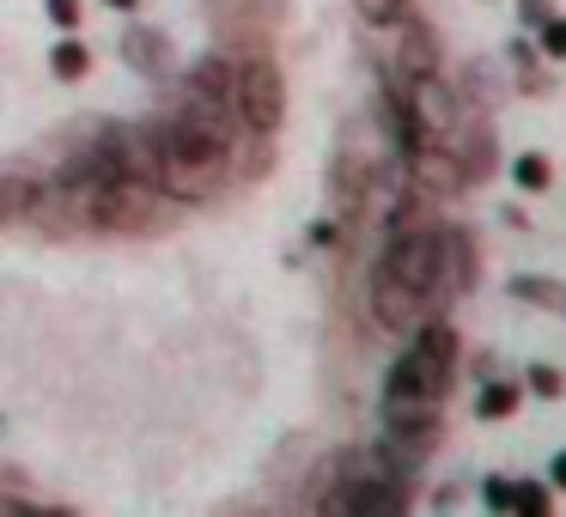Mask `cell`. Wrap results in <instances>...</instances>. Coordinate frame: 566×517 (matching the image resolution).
Instances as JSON below:
<instances>
[{"mask_svg": "<svg viewBox=\"0 0 566 517\" xmlns=\"http://www.w3.org/2000/svg\"><path fill=\"white\" fill-rule=\"evenodd\" d=\"M50 74H55V80H67V86L92 74V50L74 38V31H67L62 43H50Z\"/></svg>", "mask_w": 566, "mask_h": 517, "instance_id": "cell-16", "label": "cell"}, {"mask_svg": "<svg viewBox=\"0 0 566 517\" xmlns=\"http://www.w3.org/2000/svg\"><path fill=\"white\" fill-rule=\"evenodd\" d=\"M542 19H554V0H517V25L536 31Z\"/></svg>", "mask_w": 566, "mask_h": 517, "instance_id": "cell-24", "label": "cell"}, {"mask_svg": "<svg viewBox=\"0 0 566 517\" xmlns=\"http://www.w3.org/2000/svg\"><path fill=\"white\" fill-rule=\"evenodd\" d=\"M311 244H317V250H335V244H342V225H335V220H317V225H311Z\"/></svg>", "mask_w": 566, "mask_h": 517, "instance_id": "cell-26", "label": "cell"}, {"mask_svg": "<svg viewBox=\"0 0 566 517\" xmlns=\"http://www.w3.org/2000/svg\"><path fill=\"white\" fill-rule=\"evenodd\" d=\"M408 92V116H415L420 140H444L457 123H463V110H457V92L444 86L439 74H420V80H402Z\"/></svg>", "mask_w": 566, "mask_h": 517, "instance_id": "cell-5", "label": "cell"}, {"mask_svg": "<svg viewBox=\"0 0 566 517\" xmlns=\"http://www.w3.org/2000/svg\"><path fill=\"white\" fill-rule=\"evenodd\" d=\"M536 50H542V55H554V62L566 55V19H560V13L542 19V25H536Z\"/></svg>", "mask_w": 566, "mask_h": 517, "instance_id": "cell-23", "label": "cell"}, {"mask_svg": "<svg viewBox=\"0 0 566 517\" xmlns=\"http://www.w3.org/2000/svg\"><path fill=\"white\" fill-rule=\"evenodd\" d=\"M517 402H524V383H505V378H481V395H475V414L481 420H512Z\"/></svg>", "mask_w": 566, "mask_h": 517, "instance_id": "cell-14", "label": "cell"}, {"mask_svg": "<svg viewBox=\"0 0 566 517\" xmlns=\"http://www.w3.org/2000/svg\"><path fill=\"white\" fill-rule=\"evenodd\" d=\"M512 67H517V92H530V98H548L554 92V80L536 67V43H530V31L512 38Z\"/></svg>", "mask_w": 566, "mask_h": 517, "instance_id": "cell-15", "label": "cell"}, {"mask_svg": "<svg viewBox=\"0 0 566 517\" xmlns=\"http://www.w3.org/2000/svg\"><path fill=\"white\" fill-rule=\"evenodd\" d=\"M184 92H196V98L208 104H226V110H238V62L220 50L196 55V62L184 67Z\"/></svg>", "mask_w": 566, "mask_h": 517, "instance_id": "cell-7", "label": "cell"}, {"mask_svg": "<svg viewBox=\"0 0 566 517\" xmlns=\"http://www.w3.org/2000/svg\"><path fill=\"white\" fill-rule=\"evenodd\" d=\"M439 250H444V225L432 220V225H415V232H396V238H384V256H378V262H384L390 274H402L408 286H427V293L444 305Z\"/></svg>", "mask_w": 566, "mask_h": 517, "instance_id": "cell-3", "label": "cell"}, {"mask_svg": "<svg viewBox=\"0 0 566 517\" xmlns=\"http://www.w3.org/2000/svg\"><path fill=\"white\" fill-rule=\"evenodd\" d=\"M238 123L256 135H281L286 123V74L274 55H244L238 62Z\"/></svg>", "mask_w": 566, "mask_h": 517, "instance_id": "cell-1", "label": "cell"}, {"mask_svg": "<svg viewBox=\"0 0 566 517\" xmlns=\"http://www.w3.org/2000/svg\"><path fill=\"white\" fill-rule=\"evenodd\" d=\"M512 493H517L512 475H488V481H481V505H488V511H512Z\"/></svg>", "mask_w": 566, "mask_h": 517, "instance_id": "cell-22", "label": "cell"}, {"mask_svg": "<svg viewBox=\"0 0 566 517\" xmlns=\"http://www.w3.org/2000/svg\"><path fill=\"white\" fill-rule=\"evenodd\" d=\"M371 189H378V165H366L354 147H342V159H335V177H329V196H335V208H342V220H354V213L366 208Z\"/></svg>", "mask_w": 566, "mask_h": 517, "instance_id": "cell-10", "label": "cell"}, {"mask_svg": "<svg viewBox=\"0 0 566 517\" xmlns=\"http://www.w3.org/2000/svg\"><path fill=\"white\" fill-rule=\"evenodd\" d=\"M354 13H359V25H371V31H396L415 13V0H354Z\"/></svg>", "mask_w": 566, "mask_h": 517, "instance_id": "cell-18", "label": "cell"}, {"mask_svg": "<svg viewBox=\"0 0 566 517\" xmlns=\"http://www.w3.org/2000/svg\"><path fill=\"white\" fill-rule=\"evenodd\" d=\"M451 378H457V366H444L439 354H427L420 341H408L402 354L390 359V371H384V395H402V402H444V395H451Z\"/></svg>", "mask_w": 566, "mask_h": 517, "instance_id": "cell-4", "label": "cell"}, {"mask_svg": "<svg viewBox=\"0 0 566 517\" xmlns=\"http://www.w3.org/2000/svg\"><path fill=\"white\" fill-rule=\"evenodd\" d=\"M366 310H371V323H378V329H390V335H415V323H420V317H432V310H444V305L427 293V286H408L402 274H390L384 262H371Z\"/></svg>", "mask_w": 566, "mask_h": 517, "instance_id": "cell-2", "label": "cell"}, {"mask_svg": "<svg viewBox=\"0 0 566 517\" xmlns=\"http://www.w3.org/2000/svg\"><path fill=\"white\" fill-rule=\"evenodd\" d=\"M524 390H536L542 402H560V395H566V378H560L554 366H530V371H524Z\"/></svg>", "mask_w": 566, "mask_h": 517, "instance_id": "cell-21", "label": "cell"}, {"mask_svg": "<svg viewBox=\"0 0 566 517\" xmlns=\"http://www.w3.org/2000/svg\"><path fill=\"white\" fill-rule=\"evenodd\" d=\"M402 43H396V55H390V67L402 80H420V74H439V38H432V25L420 13H408L402 25Z\"/></svg>", "mask_w": 566, "mask_h": 517, "instance_id": "cell-9", "label": "cell"}, {"mask_svg": "<svg viewBox=\"0 0 566 517\" xmlns=\"http://www.w3.org/2000/svg\"><path fill=\"white\" fill-rule=\"evenodd\" d=\"M512 511H524V517H548V511H554V493L542 487V481H517Z\"/></svg>", "mask_w": 566, "mask_h": 517, "instance_id": "cell-20", "label": "cell"}, {"mask_svg": "<svg viewBox=\"0 0 566 517\" xmlns=\"http://www.w3.org/2000/svg\"><path fill=\"white\" fill-rule=\"evenodd\" d=\"M31 183H38L31 171H0V225H19V220H25Z\"/></svg>", "mask_w": 566, "mask_h": 517, "instance_id": "cell-17", "label": "cell"}, {"mask_svg": "<svg viewBox=\"0 0 566 517\" xmlns=\"http://www.w3.org/2000/svg\"><path fill=\"white\" fill-rule=\"evenodd\" d=\"M43 7H50V25L55 31H74L80 25V0H43Z\"/></svg>", "mask_w": 566, "mask_h": 517, "instance_id": "cell-25", "label": "cell"}, {"mask_svg": "<svg viewBox=\"0 0 566 517\" xmlns=\"http://www.w3.org/2000/svg\"><path fill=\"white\" fill-rule=\"evenodd\" d=\"M500 220H505V225H512V232H524V225H530V213H524V208H517V201H505V208H500Z\"/></svg>", "mask_w": 566, "mask_h": 517, "instance_id": "cell-27", "label": "cell"}, {"mask_svg": "<svg viewBox=\"0 0 566 517\" xmlns=\"http://www.w3.org/2000/svg\"><path fill=\"white\" fill-rule=\"evenodd\" d=\"M512 298L548 310V317H566V281H554V274H512Z\"/></svg>", "mask_w": 566, "mask_h": 517, "instance_id": "cell-13", "label": "cell"}, {"mask_svg": "<svg viewBox=\"0 0 566 517\" xmlns=\"http://www.w3.org/2000/svg\"><path fill=\"white\" fill-rule=\"evenodd\" d=\"M123 62L135 67V74H147V80H165V74H171V43H165V31L128 25L123 31Z\"/></svg>", "mask_w": 566, "mask_h": 517, "instance_id": "cell-11", "label": "cell"}, {"mask_svg": "<svg viewBox=\"0 0 566 517\" xmlns=\"http://www.w3.org/2000/svg\"><path fill=\"white\" fill-rule=\"evenodd\" d=\"M269 171H274V135H256V128H244V135L232 140V152H226V177L262 183Z\"/></svg>", "mask_w": 566, "mask_h": 517, "instance_id": "cell-12", "label": "cell"}, {"mask_svg": "<svg viewBox=\"0 0 566 517\" xmlns=\"http://www.w3.org/2000/svg\"><path fill=\"white\" fill-rule=\"evenodd\" d=\"M481 274V256H475V232L469 225H444V250H439V281H444V298H463Z\"/></svg>", "mask_w": 566, "mask_h": 517, "instance_id": "cell-8", "label": "cell"}, {"mask_svg": "<svg viewBox=\"0 0 566 517\" xmlns=\"http://www.w3.org/2000/svg\"><path fill=\"white\" fill-rule=\"evenodd\" d=\"M548 487H566V451L548 456Z\"/></svg>", "mask_w": 566, "mask_h": 517, "instance_id": "cell-28", "label": "cell"}, {"mask_svg": "<svg viewBox=\"0 0 566 517\" xmlns=\"http://www.w3.org/2000/svg\"><path fill=\"white\" fill-rule=\"evenodd\" d=\"M402 171L415 177L427 196H457V189H469V177H463V165H457L451 140H420V147L402 159Z\"/></svg>", "mask_w": 566, "mask_h": 517, "instance_id": "cell-6", "label": "cell"}, {"mask_svg": "<svg viewBox=\"0 0 566 517\" xmlns=\"http://www.w3.org/2000/svg\"><path fill=\"white\" fill-rule=\"evenodd\" d=\"M104 7H116V13H135L140 0H104Z\"/></svg>", "mask_w": 566, "mask_h": 517, "instance_id": "cell-29", "label": "cell"}, {"mask_svg": "<svg viewBox=\"0 0 566 517\" xmlns=\"http://www.w3.org/2000/svg\"><path fill=\"white\" fill-rule=\"evenodd\" d=\"M512 183H517V196H542V189L554 183V165L542 159V152H517V159H512Z\"/></svg>", "mask_w": 566, "mask_h": 517, "instance_id": "cell-19", "label": "cell"}]
</instances>
